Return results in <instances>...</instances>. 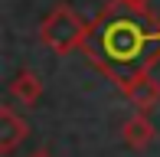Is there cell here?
I'll return each mask as SVG.
<instances>
[{"label": "cell", "instance_id": "1", "mask_svg": "<svg viewBox=\"0 0 160 157\" xmlns=\"http://www.w3.org/2000/svg\"><path fill=\"white\" fill-rule=\"evenodd\" d=\"M82 53L121 89L134 72L160 62V23L144 7L108 0L105 10L92 20Z\"/></svg>", "mask_w": 160, "mask_h": 157}, {"label": "cell", "instance_id": "2", "mask_svg": "<svg viewBox=\"0 0 160 157\" xmlns=\"http://www.w3.org/2000/svg\"><path fill=\"white\" fill-rule=\"evenodd\" d=\"M88 30H92V23H85L69 3H59V7H52V10L46 13V20H42V26H39V39H42V46L52 49L56 56H69V53H75V49L85 46Z\"/></svg>", "mask_w": 160, "mask_h": 157}, {"label": "cell", "instance_id": "3", "mask_svg": "<svg viewBox=\"0 0 160 157\" xmlns=\"http://www.w3.org/2000/svg\"><path fill=\"white\" fill-rule=\"evenodd\" d=\"M121 95H124L137 111H147L150 115V111L160 105V82L154 78L150 69H141V72H134L124 85H121Z\"/></svg>", "mask_w": 160, "mask_h": 157}, {"label": "cell", "instance_id": "4", "mask_svg": "<svg viewBox=\"0 0 160 157\" xmlns=\"http://www.w3.org/2000/svg\"><path fill=\"white\" fill-rule=\"evenodd\" d=\"M30 134V124H26L23 115H17V108L10 105H0V154H13Z\"/></svg>", "mask_w": 160, "mask_h": 157}, {"label": "cell", "instance_id": "5", "mask_svg": "<svg viewBox=\"0 0 160 157\" xmlns=\"http://www.w3.org/2000/svg\"><path fill=\"white\" fill-rule=\"evenodd\" d=\"M121 138H124V144L131 151H144V147H150V141L157 138V128H154V121L147 118V111H137V115H131L124 124H121Z\"/></svg>", "mask_w": 160, "mask_h": 157}, {"label": "cell", "instance_id": "6", "mask_svg": "<svg viewBox=\"0 0 160 157\" xmlns=\"http://www.w3.org/2000/svg\"><path fill=\"white\" fill-rule=\"evenodd\" d=\"M10 98L13 102H20L23 108H33L36 102L42 98V82H39V75L36 72H17L13 75V82H10Z\"/></svg>", "mask_w": 160, "mask_h": 157}, {"label": "cell", "instance_id": "7", "mask_svg": "<svg viewBox=\"0 0 160 157\" xmlns=\"http://www.w3.org/2000/svg\"><path fill=\"white\" fill-rule=\"evenodd\" d=\"M124 3H131V7H144V10H147V7H150V0H124Z\"/></svg>", "mask_w": 160, "mask_h": 157}, {"label": "cell", "instance_id": "8", "mask_svg": "<svg viewBox=\"0 0 160 157\" xmlns=\"http://www.w3.org/2000/svg\"><path fill=\"white\" fill-rule=\"evenodd\" d=\"M26 157H52V154H49V151H42V147H39V151H33V154H26Z\"/></svg>", "mask_w": 160, "mask_h": 157}]
</instances>
